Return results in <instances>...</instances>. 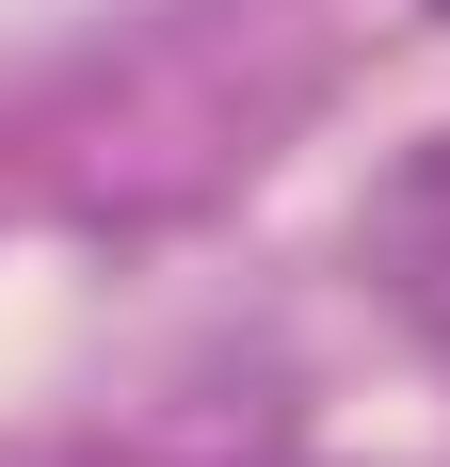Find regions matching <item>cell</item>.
Masks as SVG:
<instances>
[{
	"instance_id": "1",
	"label": "cell",
	"mask_w": 450,
	"mask_h": 467,
	"mask_svg": "<svg viewBox=\"0 0 450 467\" xmlns=\"http://www.w3.org/2000/svg\"><path fill=\"white\" fill-rule=\"evenodd\" d=\"M435 16H450V0H435Z\"/></svg>"
}]
</instances>
